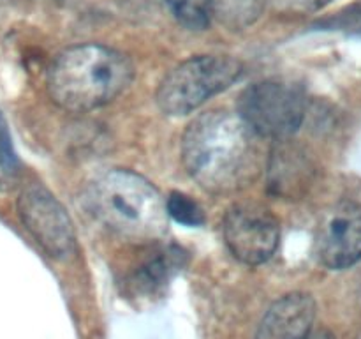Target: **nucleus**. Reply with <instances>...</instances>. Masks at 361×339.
I'll list each match as a JSON object with an SVG mask.
<instances>
[{
    "label": "nucleus",
    "mask_w": 361,
    "mask_h": 339,
    "mask_svg": "<svg viewBox=\"0 0 361 339\" xmlns=\"http://www.w3.org/2000/svg\"><path fill=\"white\" fill-rule=\"evenodd\" d=\"M300 155L295 148L286 147V141L271 154L268 161V187L271 193L282 198L296 196L307 175V165Z\"/></svg>",
    "instance_id": "9b49d317"
},
{
    "label": "nucleus",
    "mask_w": 361,
    "mask_h": 339,
    "mask_svg": "<svg viewBox=\"0 0 361 339\" xmlns=\"http://www.w3.org/2000/svg\"><path fill=\"white\" fill-rule=\"evenodd\" d=\"M16 175V155L11 147V138L7 134L6 124L0 117V184L9 182Z\"/></svg>",
    "instance_id": "4468645a"
},
{
    "label": "nucleus",
    "mask_w": 361,
    "mask_h": 339,
    "mask_svg": "<svg viewBox=\"0 0 361 339\" xmlns=\"http://www.w3.org/2000/svg\"><path fill=\"white\" fill-rule=\"evenodd\" d=\"M305 95L296 85L257 81L238 97V115L263 140H289L305 119Z\"/></svg>",
    "instance_id": "39448f33"
},
{
    "label": "nucleus",
    "mask_w": 361,
    "mask_h": 339,
    "mask_svg": "<svg viewBox=\"0 0 361 339\" xmlns=\"http://www.w3.org/2000/svg\"><path fill=\"white\" fill-rule=\"evenodd\" d=\"M178 23L189 30H204L215 11L214 0H164Z\"/></svg>",
    "instance_id": "f8f14e48"
},
{
    "label": "nucleus",
    "mask_w": 361,
    "mask_h": 339,
    "mask_svg": "<svg viewBox=\"0 0 361 339\" xmlns=\"http://www.w3.org/2000/svg\"><path fill=\"white\" fill-rule=\"evenodd\" d=\"M185 263V253L175 246L154 247L129 278V288L136 297L155 295Z\"/></svg>",
    "instance_id": "9d476101"
},
{
    "label": "nucleus",
    "mask_w": 361,
    "mask_h": 339,
    "mask_svg": "<svg viewBox=\"0 0 361 339\" xmlns=\"http://www.w3.org/2000/svg\"><path fill=\"white\" fill-rule=\"evenodd\" d=\"M166 200V210L171 219L185 226H201L204 222L203 208L185 193L173 191Z\"/></svg>",
    "instance_id": "ddd939ff"
},
{
    "label": "nucleus",
    "mask_w": 361,
    "mask_h": 339,
    "mask_svg": "<svg viewBox=\"0 0 361 339\" xmlns=\"http://www.w3.org/2000/svg\"><path fill=\"white\" fill-rule=\"evenodd\" d=\"M316 320V300L303 292L281 297L270 306L254 339H307Z\"/></svg>",
    "instance_id": "1a4fd4ad"
},
{
    "label": "nucleus",
    "mask_w": 361,
    "mask_h": 339,
    "mask_svg": "<svg viewBox=\"0 0 361 339\" xmlns=\"http://www.w3.org/2000/svg\"><path fill=\"white\" fill-rule=\"evenodd\" d=\"M87 205L99 222L126 239L154 242L168 232L166 200L150 180L130 170L113 168L95 177Z\"/></svg>",
    "instance_id": "7ed1b4c3"
},
{
    "label": "nucleus",
    "mask_w": 361,
    "mask_h": 339,
    "mask_svg": "<svg viewBox=\"0 0 361 339\" xmlns=\"http://www.w3.org/2000/svg\"><path fill=\"white\" fill-rule=\"evenodd\" d=\"M307 339H337V338H335L330 331H326V328H319V331L316 332L310 331V334L307 335Z\"/></svg>",
    "instance_id": "dca6fc26"
},
{
    "label": "nucleus",
    "mask_w": 361,
    "mask_h": 339,
    "mask_svg": "<svg viewBox=\"0 0 361 339\" xmlns=\"http://www.w3.org/2000/svg\"><path fill=\"white\" fill-rule=\"evenodd\" d=\"M270 2L275 9L282 11V13L307 14L323 9L331 0H270Z\"/></svg>",
    "instance_id": "2eb2a0df"
},
{
    "label": "nucleus",
    "mask_w": 361,
    "mask_h": 339,
    "mask_svg": "<svg viewBox=\"0 0 361 339\" xmlns=\"http://www.w3.org/2000/svg\"><path fill=\"white\" fill-rule=\"evenodd\" d=\"M18 215L51 258H67L76 246V235L69 214L46 187L39 184L25 187L18 198Z\"/></svg>",
    "instance_id": "0eeeda50"
},
{
    "label": "nucleus",
    "mask_w": 361,
    "mask_h": 339,
    "mask_svg": "<svg viewBox=\"0 0 361 339\" xmlns=\"http://www.w3.org/2000/svg\"><path fill=\"white\" fill-rule=\"evenodd\" d=\"M242 73V62L233 56H190L162 78L155 101L166 115H189L201 108L208 99L228 90Z\"/></svg>",
    "instance_id": "20e7f679"
},
{
    "label": "nucleus",
    "mask_w": 361,
    "mask_h": 339,
    "mask_svg": "<svg viewBox=\"0 0 361 339\" xmlns=\"http://www.w3.org/2000/svg\"><path fill=\"white\" fill-rule=\"evenodd\" d=\"M133 62L109 46L87 42L56 55L46 76L48 95L66 112L85 113L118 97L134 80Z\"/></svg>",
    "instance_id": "f03ea898"
},
{
    "label": "nucleus",
    "mask_w": 361,
    "mask_h": 339,
    "mask_svg": "<svg viewBox=\"0 0 361 339\" xmlns=\"http://www.w3.org/2000/svg\"><path fill=\"white\" fill-rule=\"evenodd\" d=\"M316 254L331 270H344L361 260V207L342 201L324 214L316 237Z\"/></svg>",
    "instance_id": "6e6552de"
},
{
    "label": "nucleus",
    "mask_w": 361,
    "mask_h": 339,
    "mask_svg": "<svg viewBox=\"0 0 361 339\" xmlns=\"http://www.w3.org/2000/svg\"><path fill=\"white\" fill-rule=\"evenodd\" d=\"M261 140L238 113L210 109L197 115L183 133V168L207 193H238L263 172Z\"/></svg>",
    "instance_id": "f257e3e1"
},
{
    "label": "nucleus",
    "mask_w": 361,
    "mask_h": 339,
    "mask_svg": "<svg viewBox=\"0 0 361 339\" xmlns=\"http://www.w3.org/2000/svg\"><path fill=\"white\" fill-rule=\"evenodd\" d=\"M222 233L233 256L250 267L270 260L281 240L279 219L257 203H236L228 208Z\"/></svg>",
    "instance_id": "423d86ee"
}]
</instances>
